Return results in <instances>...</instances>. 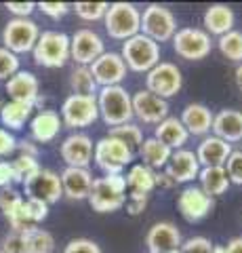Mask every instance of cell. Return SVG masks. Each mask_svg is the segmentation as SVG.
<instances>
[{
    "label": "cell",
    "mask_w": 242,
    "mask_h": 253,
    "mask_svg": "<svg viewBox=\"0 0 242 253\" xmlns=\"http://www.w3.org/2000/svg\"><path fill=\"white\" fill-rule=\"evenodd\" d=\"M89 205L97 213H114L127 203V179L122 175H104L93 179Z\"/></svg>",
    "instance_id": "cell-1"
},
{
    "label": "cell",
    "mask_w": 242,
    "mask_h": 253,
    "mask_svg": "<svg viewBox=\"0 0 242 253\" xmlns=\"http://www.w3.org/2000/svg\"><path fill=\"white\" fill-rule=\"evenodd\" d=\"M97 108L99 116L110 126H118L124 123H133V101L131 93L124 86H101L97 91Z\"/></svg>",
    "instance_id": "cell-2"
},
{
    "label": "cell",
    "mask_w": 242,
    "mask_h": 253,
    "mask_svg": "<svg viewBox=\"0 0 242 253\" xmlns=\"http://www.w3.org/2000/svg\"><path fill=\"white\" fill-rule=\"evenodd\" d=\"M133 156L135 152L127 144L110 135L101 137L93 150V161L105 175H122V171L133 163Z\"/></svg>",
    "instance_id": "cell-3"
},
{
    "label": "cell",
    "mask_w": 242,
    "mask_h": 253,
    "mask_svg": "<svg viewBox=\"0 0 242 253\" xmlns=\"http://www.w3.org/2000/svg\"><path fill=\"white\" fill-rule=\"evenodd\" d=\"M105 32L114 41H129L139 34L141 28V11L131 2H114L105 11Z\"/></svg>",
    "instance_id": "cell-4"
},
{
    "label": "cell",
    "mask_w": 242,
    "mask_h": 253,
    "mask_svg": "<svg viewBox=\"0 0 242 253\" xmlns=\"http://www.w3.org/2000/svg\"><path fill=\"white\" fill-rule=\"evenodd\" d=\"M120 57L127 70L147 74L160 61V44H156L152 38H147L143 34H137L122 42Z\"/></svg>",
    "instance_id": "cell-5"
},
{
    "label": "cell",
    "mask_w": 242,
    "mask_h": 253,
    "mask_svg": "<svg viewBox=\"0 0 242 253\" xmlns=\"http://www.w3.org/2000/svg\"><path fill=\"white\" fill-rule=\"evenodd\" d=\"M34 61L42 68H64L69 59V36L57 30H46L34 44Z\"/></svg>",
    "instance_id": "cell-6"
},
{
    "label": "cell",
    "mask_w": 242,
    "mask_h": 253,
    "mask_svg": "<svg viewBox=\"0 0 242 253\" xmlns=\"http://www.w3.org/2000/svg\"><path fill=\"white\" fill-rule=\"evenodd\" d=\"M175 32H177V17L171 9H167L162 4H156V2L147 4L143 9L139 34L152 38L156 44H160V42L171 41L175 36Z\"/></svg>",
    "instance_id": "cell-7"
},
{
    "label": "cell",
    "mask_w": 242,
    "mask_h": 253,
    "mask_svg": "<svg viewBox=\"0 0 242 253\" xmlns=\"http://www.w3.org/2000/svg\"><path fill=\"white\" fill-rule=\"evenodd\" d=\"M99 118L97 95H68L61 104V123L68 129H84Z\"/></svg>",
    "instance_id": "cell-8"
},
{
    "label": "cell",
    "mask_w": 242,
    "mask_h": 253,
    "mask_svg": "<svg viewBox=\"0 0 242 253\" xmlns=\"http://www.w3.org/2000/svg\"><path fill=\"white\" fill-rule=\"evenodd\" d=\"M173 41V49L181 59L200 61L213 51V41L205 30L200 28H177Z\"/></svg>",
    "instance_id": "cell-9"
},
{
    "label": "cell",
    "mask_w": 242,
    "mask_h": 253,
    "mask_svg": "<svg viewBox=\"0 0 242 253\" xmlns=\"http://www.w3.org/2000/svg\"><path fill=\"white\" fill-rule=\"evenodd\" d=\"M183 86V76L173 61H158L156 66L145 74V89L158 95L162 99H169L177 95Z\"/></svg>",
    "instance_id": "cell-10"
},
{
    "label": "cell",
    "mask_w": 242,
    "mask_h": 253,
    "mask_svg": "<svg viewBox=\"0 0 242 253\" xmlns=\"http://www.w3.org/2000/svg\"><path fill=\"white\" fill-rule=\"evenodd\" d=\"M38 36H40V28H38L36 21H32L30 17L26 19L15 17L4 26L2 42L6 51L19 55V53L32 51L34 44L38 42Z\"/></svg>",
    "instance_id": "cell-11"
},
{
    "label": "cell",
    "mask_w": 242,
    "mask_h": 253,
    "mask_svg": "<svg viewBox=\"0 0 242 253\" xmlns=\"http://www.w3.org/2000/svg\"><path fill=\"white\" fill-rule=\"evenodd\" d=\"M104 53L105 42L95 30L82 28L76 30L74 36H69V59H74L78 66H91Z\"/></svg>",
    "instance_id": "cell-12"
},
{
    "label": "cell",
    "mask_w": 242,
    "mask_h": 253,
    "mask_svg": "<svg viewBox=\"0 0 242 253\" xmlns=\"http://www.w3.org/2000/svg\"><path fill=\"white\" fill-rule=\"evenodd\" d=\"M23 192H26V199L40 201L44 205H53L64 196L61 179H59L57 173L51 171V169H40L34 177L23 181Z\"/></svg>",
    "instance_id": "cell-13"
},
{
    "label": "cell",
    "mask_w": 242,
    "mask_h": 253,
    "mask_svg": "<svg viewBox=\"0 0 242 253\" xmlns=\"http://www.w3.org/2000/svg\"><path fill=\"white\" fill-rule=\"evenodd\" d=\"M133 101V118H137L143 125H158L169 116V101L150 93L147 89L137 91L131 95Z\"/></svg>",
    "instance_id": "cell-14"
},
{
    "label": "cell",
    "mask_w": 242,
    "mask_h": 253,
    "mask_svg": "<svg viewBox=\"0 0 242 253\" xmlns=\"http://www.w3.org/2000/svg\"><path fill=\"white\" fill-rule=\"evenodd\" d=\"M93 78H95L97 86H116L127 78V66L120 57V53L114 51H105L104 55H99L89 66Z\"/></svg>",
    "instance_id": "cell-15"
},
{
    "label": "cell",
    "mask_w": 242,
    "mask_h": 253,
    "mask_svg": "<svg viewBox=\"0 0 242 253\" xmlns=\"http://www.w3.org/2000/svg\"><path fill=\"white\" fill-rule=\"evenodd\" d=\"M177 209L185 221H192L194 224V221L205 219L210 213V209H213V199L202 192L200 186L190 184L177 196Z\"/></svg>",
    "instance_id": "cell-16"
},
{
    "label": "cell",
    "mask_w": 242,
    "mask_h": 253,
    "mask_svg": "<svg viewBox=\"0 0 242 253\" xmlns=\"http://www.w3.org/2000/svg\"><path fill=\"white\" fill-rule=\"evenodd\" d=\"M93 150L95 144L87 133H72L61 141V158L68 167H78V169H89V165L93 161Z\"/></svg>",
    "instance_id": "cell-17"
},
{
    "label": "cell",
    "mask_w": 242,
    "mask_h": 253,
    "mask_svg": "<svg viewBox=\"0 0 242 253\" xmlns=\"http://www.w3.org/2000/svg\"><path fill=\"white\" fill-rule=\"evenodd\" d=\"M181 243V232L173 221H156L145 234V247L150 253H175Z\"/></svg>",
    "instance_id": "cell-18"
},
{
    "label": "cell",
    "mask_w": 242,
    "mask_h": 253,
    "mask_svg": "<svg viewBox=\"0 0 242 253\" xmlns=\"http://www.w3.org/2000/svg\"><path fill=\"white\" fill-rule=\"evenodd\" d=\"M200 169L202 167H200L196 154H194V150H185V148L175 150L165 167L169 177L173 179L175 184H190V181L198 179Z\"/></svg>",
    "instance_id": "cell-19"
},
{
    "label": "cell",
    "mask_w": 242,
    "mask_h": 253,
    "mask_svg": "<svg viewBox=\"0 0 242 253\" xmlns=\"http://www.w3.org/2000/svg\"><path fill=\"white\" fill-rule=\"evenodd\" d=\"M6 93H9V97L13 101L36 106L38 97H40V84H38V78L32 72L19 70L17 74H13L6 81Z\"/></svg>",
    "instance_id": "cell-20"
},
{
    "label": "cell",
    "mask_w": 242,
    "mask_h": 253,
    "mask_svg": "<svg viewBox=\"0 0 242 253\" xmlns=\"http://www.w3.org/2000/svg\"><path fill=\"white\" fill-rule=\"evenodd\" d=\"M61 190L64 196L69 201H87L93 188V175L89 169H78V167H66L64 173L59 175Z\"/></svg>",
    "instance_id": "cell-21"
},
{
    "label": "cell",
    "mask_w": 242,
    "mask_h": 253,
    "mask_svg": "<svg viewBox=\"0 0 242 253\" xmlns=\"http://www.w3.org/2000/svg\"><path fill=\"white\" fill-rule=\"evenodd\" d=\"M213 135L228 144H238L242 141V112L238 110L223 108L213 116Z\"/></svg>",
    "instance_id": "cell-22"
},
{
    "label": "cell",
    "mask_w": 242,
    "mask_h": 253,
    "mask_svg": "<svg viewBox=\"0 0 242 253\" xmlns=\"http://www.w3.org/2000/svg\"><path fill=\"white\" fill-rule=\"evenodd\" d=\"M196 158L200 167H223L228 156L232 154V146L215 135H207L196 148Z\"/></svg>",
    "instance_id": "cell-23"
},
{
    "label": "cell",
    "mask_w": 242,
    "mask_h": 253,
    "mask_svg": "<svg viewBox=\"0 0 242 253\" xmlns=\"http://www.w3.org/2000/svg\"><path fill=\"white\" fill-rule=\"evenodd\" d=\"M61 129H64V123H61V116L55 110H40L30 121V133H32V139L38 141V144L53 141L59 135Z\"/></svg>",
    "instance_id": "cell-24"
},
{
    "label": "cell",
    "mask_w": 242,
    "mask_h": 253,
    "mask_svg": "<svg viewBox=\"0 0 242 253\" xmlns=\"http://www.w3.org/2000/svg\"><path fill=\"white\" fill-rule=\"evenodd\" d=\"M213 112L210 108H207L205 104H187L183 108L179 121L185 126V131L190 135H208L210 129H213Z\"/></svg>",
    "instance_id": "cell-25"
},
{
    "label": "cell",
    "mask_w": 242,
    "mask_h": 253,
    "mask_svg": "<svg viewBox=\"0 0 242 253\" xmlns=\"http://www.w3.org/2000/svg\"><path fill=\"white\" fill-rule=\"evenodd\" d=\"M236 15L228 4H210L202 15V26L208 36H223L234 30Z\"/></svg>",
    "instance_id": "cell-26"
},
{
    "label": "cell",
    "mask_w": 242,
    "mask_h": 253,
    "mask_svg": "<svg viewBox=\"0 0 242 253\" xmlns=\"http://www.w3.org/2000/svg\"><path fill=\"white\" fill-rule=\"evenodd\" d=\"M154 137L162 141L167 148H171L175 152V150H181L187 139H190V133L185 131V126L181 125L177 116H167L162 123L156 125V131H154Z\"/></svg>",
    "instance_id": "cell-27"
},
{
    "label": "cell",
    "mask_w": 242,
    "mask_h": 253,
    "mask_svg": "<svg viewBox=\"0 0 242 253\" xmlns=\"http://www.w3.org/2000/svg\"><path fill=\"white\" fill-rule=\"evenodd\" d=\"M173 154V150L167 148L162 141H158L156 137H147L141 141V146H139V156H141V161L145 167H150L154 171H162L167 167L169 158Z\"/></svg>",
    "instance_id": "cell-28"
},
{
    "label": "cell",
    "mask_w": 242,
    "mask_h": 253,
    "mask_svg": "<svg viewBox=\"0 0 242 253\" xmlns=\"http://www.w3.org/2000/svg\"><path fill=\"white\" fill-rule=\"evenodd\" d=\"M198 181H200V190L205 194H208L210 199L225 194L228 188L232 186L223 167H202L198 173Z\"/></svg>",
    "instance_id": "cell-29"
},
{
    "label": "cell",
    "mask_w": 242,
    "mask_h": 253,
    "mask_svg": "<svg viewBox=\"0 0 242 253\" xmlns=\"http://www.w3.org/2000/svg\"><path fill=\"white\" fill-rule=\"evenodd\" d=\"M32 110H34V106L9 99L0 108V121H2L4 126H9L11 131H19V129H23V125L30 121Z\"/></svg>",
    "instance_id": "cell-30"
},
{
    "label": "cell",
    "mask_w": 242,
    "mask_h": 253,
    "mask_svg": "<svg viewBox=\"0 0 242 253\" xmlns=\"http://www.w3.org/2000/svg\"><path fill=\"white\" fill-rule=\"evenodd\" d=\"M127 179V188L131 192H141V194H150L156 188V171L145 167V165H133L129 173L124 175Z\"/></svg>",
    "instance_id": "cell-31"
},
{
    "label": "cell",
    "mask_w": 242,
    "mask_h": 253,
    "mask_svg": "<svg viewBox=\"0 0 242 253\" xmlns=\"http://www.w3.org/2000/svg\"><path fill=\"white\" fill-rule=\"evenodd\" d=\"M23 236H26L28 253H53L55 251V239H53L51 232L42 230V228L34 226L23 232Z\"/></svg>",
    "instance_id": "cell-32"
},
{
    "label": "cell",
    "mask_w": 242,
    "mask_h": 253,
    "mask_svg": "<svg viewBox=\"0 0 242 253\" xmlns=\"http://www.w3.org/2000/svg\"><path fill=\"white\" fill-rule=\"evenodd\" d=\"M69 86H72L74 95H97V89H99L89 66L74 68V72L69 74Z\"/></svg>",
    "instance_id": "cell-33"
},
{
    "label": "cell",
    "mask_w": 242,
    "mask_h": 253,
    "mask_svg": "<svg viewBox=\"0 0 242 253\" xmlns=\"http://www.w3.org/2000/svg\"><path fill=\"white\" fill-rule=\"evenodd\" d=\"M217 46L223 57H228L234 63H242V32L240 30H232L228 34L219 36Z\"/></svg>",
    "instance_id": "cell-34"
},
{
    "label": "cell",
    "mask_w": 242,
    "mask_h": 253,
    "mask_svg": "<svg viewBox=\"0 0 242 253\" xmlns=\"http://www.w3.org/2000/svg\"><path fill=\"white\" fill-rule=\"evenodd\" d=\"M107 135L120 139L122 144H127V146L133 150V152H135V150L141 146V141H143V131H141V126L135 125V123H124V125H118V126H112Z\"/></svg>",
    "instance_id": "cell-35"
},
{
    "label": "cell",
    "mask_w": 242,
    "mask_h": 253,
    "mask_svg": "<svg viewBox=\"0 0 242 253\" xmlns=\"http://www.w3.org/2000/svg\"><path fill=\"white\" fill-rule=\"evenodd\" d=\"M13 167V175H15V181H28L30 177H34L38 171H40V165H38V158L34 156H26V154H19L15 161L11 163Z\"/></svg>",
    "instance_id": "cell-36"
},
{
    "label": "cell",
    "mask_w": 242,
    "mask_h": 253,
    "mask_svg": "<svg viewBox=\"0 0 242 253\" xmlns=\"http://www.w3.org/2000/svg\"><path fill=\"white\" fill-rule=\"evenodd\" d=\"M107 6H110L107 2H76L72 4V9L82 21H99L105 17Z\"/></svg>",
    "instance_id": "cell-37"
},
{
    "label": "cell",
    "mask_w": 242,
    "mask_h": 253,
    "mask_svg": "<svg viewBox=\"0 0 242 253\" xmlns=\"http://www.w3.org/2000/svg\"><path fill=\"white\" fill-rule=\"evenodd\" d=\"M23 213H26L28 224L36 226V224H40L42 219H46V215H49V205H44L40 201L26 199V201H23Z\"/></svg>",
    "instance_id": "cell-38"
},
{
    "label": "cell",
    "mask_w": 242,
    "mask_h": 253,
    "mask_svg": "<svg viewBox=\"0 0 242 253\" xmlns=\"http://www.w3.org/2000/svg\"><path fill=\"white\" fill-rule=\"evenodd\" d=\"M223 169L230 177V184L242 186V150H232V154L228 156Z\"/></svg>",
    "instance_id": "cell-39"
},
{
    "label": "cell",
    "mask_w": 242,
    "mask_h": 253,
    "mask_svg": "<svg viewBox=\"0 0 242 253\" xmlns=\"http://www.w3.org/2000/svg\"><path fill=\"white\" fill-rule=\"evenodd\" d=\"M23 203V196L19 192H15V190L11 188H2L0 190V211L4 213V217L9 219L15 211H17V207Z\"/></svg>",
    "instance_id": "cell-40"
},
{
    "label": "cell",
    "mask_w": 242,
    "mask_h": 253,
    "mask_svg": "<svg viewBox=\"0 0 242 253\" xmlns=\"http://www.w3.org/2000/svg\"><path fill=\"white\" fill-rule=\"evenodd\" d=\"M19 72V59L17 55L6 51L4 46H0V81H9L13 74Z\"/></svg>",
    "instance_id": "cell-41"
},
{
    "label": "cell",
    "mask_w": 242,
    "mask_h": 253,
    "mask_svg": "<svg viewBox=\"0 0 242 253\" xmlns=\"http://www.w3.org/2000/svg\"><path fill=\"white\" fill-rule=\"evenodd\" d=\"M177 253H213V243L207 236H192L181 243Z\"/></svg>",
    "instance_id": "cell-42"
},
{
    "label": "cell",
    "mask_w": 242,
    "mask_h": 253,
    "mask_svg": "<svg viewBox=\"0 0 242 253\" xmlns=\"http://www.w3.org/2000/svg\"><path fill=\"white\" fill-rule=\"evenodd\" d=\"M2 253H28V247H26V236L23 232H11L4 236L2 241Z\"/></svg>",
    "instance_id": "cell-43"
},
{
    "label": "cell",
    "mask_w": 242,
    "mask_h": 253,
    "mask_svg": "<svg viewBox=\"0 0 242 253\" xmlns=\"http://www.w3.org/2000/svg\"><path fill=\"white\" fill-rule=\"evenodd\" d=\"M64 253H104L101 247L91 239H74L66 245Z\"/></svg>",
    "instance_id": "cell-44"
},
{
    "label": "cell",
    "mask_w": 242,
    "mask_h": 253,
    "mask_svg": "<svg viewBox=\"0 0 242 253\" xmlns=\"http://www.w3.org/2000/svg\"><path fill=\"white\" fill-rule=\"evenodd\" d=\"M147 201H150V194H141V192H129V199H127V213L129 215H139L145 207H147Z\"/></svg>",
    "instance_id": "cell-45"
},
{
    "label": "cell",
    "mask_w": 242,
    "mask_h": 253,
    "mask_svg": "<svg viewBox=\"0 0 242 253\" xmlns=\"http://www.w3.org/2000/svg\"><path fill=\"white\" fill-rule=\"evenodd\" d=\"M36 9H40L44 15H49V17H53V19H59V17H66L72 6H69L68 2H38Z\"/></svg>",
    "instance_id": "cell-46"
},
{
    "label": "cell",
    "mask_w": 242,
    "mask_h": 253,
    "mask_svg": "<svg viewBox=\"0 0 242 253\" xmlns=\"http://www.w3.org/2000/svg\"><path fill=\"white\" fill-rule=\"evenodd\" d=\"M15 150H17V139L13 137V133H9V129L0 126V156H9Z\"/></svg>",
    "instance_id": "cell-47"
},
{
    "label": "cell",
    "mask_w": 242,
    "mask_h": 253,
    "mask_svg": "<svg viewBox=\"0 0 242 253\" xmlns=\"http://www.w3.org/2000/svg\"><path fill=\"white\" fill-rule=\"evenodd\" d=\"M4 6H6V9H9V11L15 15V17L26 19L28 15L36 9V2H6Z\"/></svg>",
    "instance_id": "cell-48"
},
{
    "label": "cell",
    "mask_w": 242,
    "mask_h": 253,
    "mask_svg": "<svg viewBox=\"0 0 242 253\" xmlns=\"http://www.w3.org/2000/svg\"><path fill=\"white\" fill-rule=\"evenodd\" d=\"M13 181H15V175H13L11 163L0 161V188H9Z\"/></svg>",
    "instance_id": "cell-49"
},
{
    "label": "cell",
    "mask_w": 242,
    "mask_h": 253,
    "mask_svg": "<svg viewBox=\"0 0 242 253\" xmlns=\"http://www.w3.org/2000/svg\"><path fill=\"white\" fill-rule=\"evenodd\" d=\"M175 186V181L169 177V173L162 169V171H156V188H165V190H169V188H173Z\"/></svg>",
    "instance_id": "cell-50"
},
{
    "label": "cell",
    "mask_w": 242,
    "mask_h": 253,
    "mask_svg": "<svg viewBox=\"0 0 242 253\" xmlns=\"http://www.w3.org/2000/svg\"><path fill=\"white\" fill-rule=\"evenodd\" d=\"M17 150H19V154H26V156H34V158H38V148L32 144V141H19L17 144Z\"/></svg>",
    "instance_id": "cell-51"
},
{
    "label": "cell",
    "mask_w": 242,
    "mask_h": 253,
    "mask_svg": "<svg viewBox=\"0 0 242 253\" xmlns=\"http://www.w3.org/2000/svg\"><path fill=\"white\" fill-rule=\"evenodd\" d=\"M225 251L228 253H242V236H234L225 245Z\"/></svg>",
    "instance_id": "cell-52"
},
{
    "label": "cell",
    "mask_w": 242,
    "mask_h": 253,
    "mask_svg": "<svg viewBox=\"0 0 242 253\" xmlns=\"http://www.w3.org/2000/svg\"><path fill=\"white\" fill-rule=\"evenodd\" d=\"M234 78H236V86H238L240 93H242V63H238L236 72H234Z\"/></svg>",
    "instance_id": "cell-53"
},
{
    "label": "cell",
    "mask_w": 242,
    "mask_h": 253,
    "mask_svg": "<svg viewBox=\"0 0 242 253\" xmlns=\"http://www.w3.org/2000/svg\"><path fill=\"white\" fill-rule=\"evenodd\" d=\"M213 253H228L225 247H213Z\"/></svg>",
    "instance_id": "cell-54"
},
{
    "label": "cell",
    "mask_w": 242,
    "mask_h": 253,
    "mask_svg": "<svg viewBox=\"0 0 242 253\" xmlns=\"http://www.w3.org/2000/svg\"><path fill=\"white\" fill-rule=\"evenodd\" d=\"M0 253H2V251H0Z\"/></svg>",
    "instance_id": "cell-55"
},
{
    "label": "cell",
    "mask_w": 242,
    "mask_h": 253,
    "mask_svg": "<svg viewBox=\"0 0 242 253\" xmlns=\"http://www.w3.org/2000/svg\"><path fill=\"white\" fill-rule=\"evenodd\" d=\"M240 150H242V148H240Z\"/></svg>",
    "instance_id": "cell-56"
}]
</instances>
